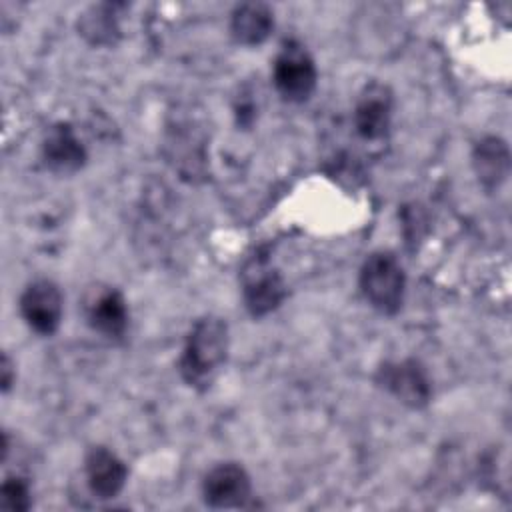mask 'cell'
<instances>
[{"label": "cell", "instance_id": "6da1fadb", "mask_svg": "<svg viewBox=\"0 0 512 512\" xmlns=\"http://www.w3.org/2000/svg\"><path fill=\"white\" fill-rule=\"evenodd\" d=\"M230 330L224 318L206 314L190 326L180 358V378L194 390H208L228 360Z\"/></svg>", "mask_w": 512, "mask_h": 512}, {"label": "cell", "instance_id": "7a4b0ae2", "mask_svg": "<svg viewBox=\"0 0 512 512\" xmlns=\"http://www.w3.org/2000/svg\"><path fill=\"white\" fill-rule=\"evenodd\" d=\"M358 286L366 302L380 314L392 316L404 304L406 272L390 250H376L366 256L358 272Z\"/></svg>", "mask_w": 512, "mask_h": 512}, {"label": "cell", "instance_id": "3957f363", "mask_svg": "<svg viewBox=\"0 0 512 512\" xmlns=\"http://www.w3.org/2000/svg\"><path fill=\"white\" fill-rule=\"evenodd\" d=\"M242 300L250 316L262 318L278 310L288 296V286L282 274L272 266L270 254L264 248H256L240 270Z\"/></svg>", "mask_w": 512, "mask_h": 512}, {"label": "cell", "instance_id": "277c9868", "mask_svg": "<svg viewBox=\"0 0 512 512\" xmlns=\"http://www.w3.org/2000/svg\"><path fill=\"white\" fill-rule=\"evenodd\" d=\"M272 82L280 98L290 104L310 100L318 86V68L302 42L294 38L282 42L272 64Z\"/></svg>", "mask_w": 512, "mask_h": 512}, {"label": "cell", "instance_id": "5b68a950", "mask_svg": "<svg viewBox=\"0 0 512 512\" xmlns=\"http://www.w3.org/2000/svg\"><path fill=\"white\" fill-rule=\"evenodd\" d=\"M376 384L412 410H422L432 400L428 370L414 358L384 362L374 376Z\"/></svg>", "mask_w": 512, "mask_h": 512}, {"label": "cell", "instance_id": "8992f818", "mask_svg": "<svg viewBox=\"0 0 512 512\" xmlns=\"http://www.w3.org/2000/svg\"><path fill=\"white\" fill-rule=\"evenodd\" d=\"M20 314L38 336H52L62 324L64 296L54 280L38 278L26 284L18 300Z\"/></svg>", "mask_w": 512, "mask_h": 512}, {"label": "cell", "instance_id": "52a82bcc", "mask_svg": "<svg viewBox=\"0 0 512 512\" xmlns=\"http://www.w3.org/2000/svg\"><path fill=\"white\" fill-rule=\"evenodd\" d=\"M250 496V474L238 462H218L202 478V498L210 508H242Z\"/></svg>", "mask_w": 512, "mask_h": 512}, {"label": "cell", "instance_id": "ba28073f", "mask_svg": "<svg viewBox=\"0 0 512 512\" xmlns=\"http://www.w3.org/2000/svg\"><path fill=\"white\" fill-rule=\"evenodd\" d=\"M88 326L106 340H122L128 332L130 312L124 294L114 286H98L84 300Z\"/></svg>", "mask_w": 512, "mask_h": 512}, {"label": "cell", "instance_id": "9c48e42d", "mask_svg": "<svg viewBox=\"0 0 512 512\" xmlns=\"http://www.w3.org/2000/svg\"><path fill=\"white\" fill-rule=\"evenodd\" d=\"M394 96L392 90L382 82H370L362 88L356 98L352 124L362 140L378 142L382 140L392 124Z\"/></svg>", "mask_w": 512, "mask_h": 512}, {"label": "cell", "instance_id": "30bf717a", "mask_svg": "<svg viewBox=\"0 0 512 512\" xmlns=\"http://www.w3.org/2000/svg\"><path fill=\"white\" fill-rule=\"evenodd\" d=\"M84 476L96 498L110 500L124 490L128 466L114 450L106 446H92L84 456Z\"/></svg>", "mask_w": 512, "mask_h": 512}, {"label": "cell", "instance_id": "8fae6325", "mask_svg": "<svg viewBox=\"0 0 512 512\" xmlns=\"http://www.w3.org/2000/svg\"><path fill=\"white\" fill-rule=\"evenodd\" d=\"M40 152L46 168L56 174H74L84 168L88 160L86 146L68 122H56L48 128Z\"/></svg>", "mask_w": 512, "mask_h": 512}, {"label": "cell", "instance_id": "7c38bea8", "mask_svg": "<svg viewBox=\"0 0 512 512\" xmlns=\"http://www.w3.org/2000/svg\"><path fill=\"white\" fill-rule=\"evenodd\" d=\"M472 168L484 190H498L510 172L508 144L498 136H484L474 144Z\"/></svg>", "mask_w": 512, "mask_h": 512}, {"label": "cell", "instance_id": "4fadbf2b", "mask_svg": "<svg viewBox=\"0 0 512 512\" xmlns=\"http://www.w3.org/2000/svg\"><path fill=\"white\" fill-rule=\"evenodd\" d=\"M274 30V10L264 2H242L230 12V34L242 46L264 44Z\"/></svg>", "mask_w": 512, "mask_h": 512}, {"label": "cell", "instance_id": "5bb4252c", "mask_svg": "<svg viewBox=\"0 0 512 512\" xmlns=\"http://www.w3.org/2000/svg\"><path fill=\"white\" fill-rule=\"evenodd\" d=\"M120 2H100L84 10L78 18L80 36L92 46H114L120 36Z\"/></svg>", "mask_w": 512, "mask_h": 512}, {"label": "cell", "instance_id": "9a60e30c", "mask_svg": "<svg viewBox=\"0 0 512 512\" xmlns=\"http://www.w3.org/2000/svg\"><path fill=\"white\" fill-rule=\"evenodd\" d=\"M0 508L10 512H24L32 508V490L26 478L6 476L0 488Z\"/></svg>", "mask_w": 512, "mask_h": 512}, {"label": "cell", "instance_id": "2e32d148", "mask_svg": "<svg viewBox=\"0 0 512 512\" xmlns=\"http://www.w3.org/2000/svg\"><path fill=\"white\" fill-rule=\"evenodd\" d=\"M14 382H16V368H14V362L10 360V356L4 352L2 362H0V390H2V394H8L10 388L14 386Z\"/></svg>", "mask_w": 512, "mask_h": 512}]
</instances>
